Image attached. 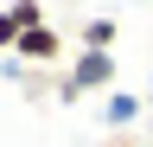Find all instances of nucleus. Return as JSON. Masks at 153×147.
Returning a JSON list of instances; mask_svg holds the SVG:
<instances>
[{
  "instance_id": "f257e3e1",
  "label": "nucleus",
  "mask_w": 153,
  "mask_h": 147,
  "mask_svg": "<svg viewBox=\"0 0 153 147\" xmlns=\"http://www.w3.org/2000/svg\"><path fill=\"white\" fill-rule=\"evenodd\" d=\"M108 83H115V58H108V51H83V58L70 64L64 96H83V90H108Z\"/></svg>"
},
{
  "instance_id": "f03ea898",
  "label": "nucleus",
  "mask_w": 153,
  "mask_h": 147,
  "mask_svg": "<svg viewBox=\"0 0 153 147\" xmlns=\"http://www.w3.org/2000/svg\"><path fill=\"white\" fill-rule=\"evenodd\" d=\"M13 58H19V64H57V58H64V39H57L51 26H32V32H19Z\"/></svg>"
},
{
  "instance_id": "7ed1b4c3",
  "label": "nucleus",
  "mask_w": 153,
  "mask_h": 147,
  "mask_svg": "<svg viewBox=\"0 0 153 147\" xmlns=\"http://www.w3.org/2000/svg\"><path fill=\"white\" fill-rule=\"evenodd\" d=\"M140 109H147V96H134V90H115V96L102 102V122H108V128H128V122H140Z\"/></svg>"
},
{
  "instance_id": "20e7f679",
  "label": "nucleus",
  "mask_w": 153,
  "mask_h": 147,
  "mask_svg": "<svg viewBox=\"0 0 153 147\" xmlns=\"http://www.w3.org/2000/svg\"><path fill=\"white\" fill-rule=\"evenodd\" d=\"M115 32H121L115 19H83V51H108V45H115Z\"/></svg>"
},
{
  "instance_id": "39448f33",
  "label": "nucleus",
  "mask_w": 153,
  "mask_h": 147,
  "mask_svg": "<svg viewBox=\"0 0 153 147\" xmlns=\"http://www.w3.org/2000/svg\"><path fill=\"white\" fill-rule=\"evenodd\" d=\"M13 19H19V32H32V26H45V7L38 0H13Z\"/></svg>"
},
{
  "instance_id": "423d86ee",
  "label": "nucleus",
  "mask_w": 153,
  "mask_h": 147,
  "mask_svg": "<svg viewBox=\"0 0 153 147\" xmlns=\"http://www.w3.org/2000/svg\"><path fill=\"white\" fill-rule=\"evenodd\" d=\"M13 45H19V19H13V7H0V51L13 58Z\"/></svg>"
},
{
  "instance_id": "0eeeda50",
  "label": "nucleus",
  "mask_w": 153,
  "mask_h": 147,
  "mask_svg": "<svg viewBox=\"0 0 153 147\" xmlns=\"http://www.w3.org/2000/svg\"><path fill=\"white\" fill-rule=\"evenodd\" d=\"M147 109H153V70H147Z\"/></svg>"
}]
</instances>
